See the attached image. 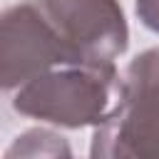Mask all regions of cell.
<instances>
[{
    "label": "cell",
    "instance_id": "obj_1",
    "mask_svg": "<svg viewBox=\"0 0 159 159\" xmlns=\"http://www.w3.org/2000/svg\"><path fill=\"white\" fill-rule=\"evenodd\" d=\"M117 94L94 127L89 159H159V47L129 62Z\"/></svg>",
    "mask_w": 159,
    "mask_h": 159
},
{
    "label": "cell",
    "instance_id": "obj_2",
    "mask_svg": "<svg viewBox=\"0 0 159 159\" xmlns=\"http://www.w3.org/2000/svg\"><path fill=\"white\" fill-rule=\"evenodd\" d=\"M117 82V72L62 65L60 70H47L25 82L12 107L25 117L67 129L97 127L112 107V87Z\"/></svg>",
    "mask_w": 159,
    "mask_h": 159
},
{
    "label": "cell",
    "instance_id": "obj_3",
    "mask_svg": "<svg viewBox=\"0 0 159 159\" xmlns=\"http://www.w3.org/2000/svg\"><path fill=\"white\" fill-rule=\"evenodd\" d=\"M45 17L65 45L67 65L117 72L114 60L129 42L117 0H45Z\"/></svg>",
    "mask_w": 159,
    "mask_h": 159
},
{
    "label": "cell",
    "instance_id": "obj_4",
    "mask_svg": "<svg viewBox=\"0 0 159 159\" xmlns=\"http://www.w3.org/2000/svg\"><path fill=\"white\" fill-rule=\"evenodd\" d=\"M67 65V52L35 5H15L0 15V89H15L52 67Z\"/></svg>",
    "mask_w": 159,
    "mask_h": 159
},
{
    "label": "cell",
    "instance_id": "obj_5",
    "mask_svg": "<svg viewBox=\"0 0 159 159\" xmlns=\"http://www.w3.org/2000/svg\"><path fill=\"white\" fill-rule=\"evenodd\" d=\"M2 159H72V149L62 134L35 127L15 137Z\"/></svg>",
    "mask_w": 159,
    "mask_h": 159
},
{
    "label": "cell",
    "instance_id": "obj_6",
    "mask_svg": "<svg viewBox=\"0 0 159 159\" xmlns=\"http://www.w3.org/2000/svg\"><path fill=\"white\" fill-rule=\"evenodd\" d=\"M137 15L144 27L159 32V0H137Z\"/></svg>",
    "mask_w": 159,
    "mask_h": 159
}]
</instances>
